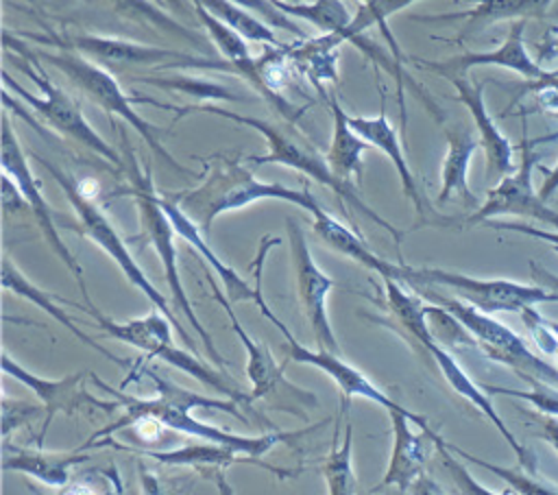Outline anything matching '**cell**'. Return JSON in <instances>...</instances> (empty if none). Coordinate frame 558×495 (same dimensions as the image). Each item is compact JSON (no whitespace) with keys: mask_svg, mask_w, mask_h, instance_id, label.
<instances>
[{"mask_svg":"<svg viewBox=\"0 0 558 495\" xmlns=\"http://www.w3.org/2000/svg\"><path fill=\"white\" fill-rule=\"evenodd\" d=\"M140 375L146 377L153 386H155V397L153 399H137V397H126L122 395L120 390L111 388L109 384L100 382L96 375H92L94 384L100 386L102 390L111 393L118 397V401L122 403V410H124V416H120L116 423H111L109 427L96 432L87 443H94L98 438H105L109 436L111 432H118V430H124L129 427L135 419L140 416H155L157 421H161L168 430H174V432H183V434H190L198 440H205V443H214V445H222V447H229V449H235L238 454H244V456H251V458H259L262 454L270 451L277 443H286L290 445L292 440H299L301 436L323 427L327 423L320 421L316 423L314 427H305V430H296V432H268V434H262V436H240V434H233V432H227V430H220L216 425H209V423H203L198 421L192 412L198 410V408H205V410H220V412H227L231 416H235L238 421H248L244 412H240V403H235L233 399H214V397H205V395H198V393H192V390H185L181 388L179 384H174L172 379L163 377L161 373H157L155 369L150 366H140ZM140 375H131V377H140Z\"/></svg>","mask_w":558,"mask_h":495,"instance_id":"cell-1","label":"cell"},{"mask_svg":"<svg viewBox=\"0 0 558 495\" xmlns=\"http://www.w3.org/2000/svg\"><path fill=\"white\" fill-rule=\"evenodd\" d=\"M205 177L203 181L181 194H170V198L190 216L198 229L207 236L218 216L248 207L257 201H286L305 212H314L320 203L307 190L288 188L281 183L259 181L240 159L216 155L203 159Z\"/></svg>","mask_w":558,"mask_h":495,"instance_id":"cell-2","label":"cell"},{"mask_svg":"<svg viewBox=\"0 0 558 495\" xmlns=\"http://www.w3.org/2000/svg\"><path fill=\"white\" fill-rule=\"evenodd\" d=\"M192 111H201V113H211V116H220L225 120H233L238 124H246L251 129H255L257 133H262L266 137V144H268V153L266 155H248L244 157V161L248 164H255V166H266V164H279V166H288V168H294L303 174H307L310 179H314L316 183L329 188L340 201H344L349 207L357 209L360 214H364L368 220H373L377 227H381L384 231H388L395 240V244L399 246L401 244V238L403 233L392 227L386 218H381L373 207H368L366 201H362V196L357 194L355 185L353 183H344L340 181L325 155H320L303 135H296L292 131H288L286 126L277 124V122H270V120H262V118H255V116H246V113H238V111H231L227 107H220V105H214V102H198V105H185L181 109H177V118L181 116H187Z\"/></svg>","mask_w":558,"mask_h":495,"instance_id":"cell-3","label":"cell"},{"mask_svg":"<svg viewBox=\"0 0 558 495\" xmlns=\"http://www.w3.org/2000/svg\"><path fill=\"white\" fill-rule=\"evenodd\" d=\"M2 41H4L7 50L17 52L15 65L33 81V85L39 87L41 94H33V92L24 89L17 81L11 79V74L7 70L2 72L4 89L13 92L15 98H20V102H24L31 111H35L41 118V122H46L50 129H54L61 137L76 142L78 146L92 150L94 155L102 157L105 161H109L111 166L122 170L124 157L87 122L76 98H72L61 85H57L39 68V59L31 52L26 41L20 39L17 35H11V31H4Z\"/></svg>","mask_w":558,"mask_h":495,"instance_id":"cell-4","label":"cell"},{"mask_svg":"<svg viewBox=\"0 0 558 495\" xmlns=\"http://www.w3.org/2000/svg\"><path fill=\"white\" fill-rule=\"evenodd\" d=\"M124 142V172L129 177V188L124 190V194H129L133 201H135V207H137V218H140V233L144 238L146 244L153 246V251L157 253L159 262H161V270H163V279L170 288V297H172V303L174 307L185 316L187 325L194 329V334L198 336V340L203 342L205 351L209 353L211 362L220 369H225V360L220 355V351L216 349L214 345V338L211 334L205 329V325L201 323V318L196 316L194 307H192V301L183 288V281H181V273H179V259H177V244H174V227L161 205V196L155 192V185H153V177H150V170H142L137 159H135V153L133 148L129 146L126 137L122 140Z\"/></svg>","mask_w":558,"mask_h":495,"instance_id":"cell-5","label":"cell"},{"mask_svg":"<svg viewBox=\"0 0 558 495\" xmlns=\"http://www.w3.org/2000/svg\"><path fill=\"white\" fill-rule=\"evenodd\" d=\"M85 310L89 312V316L96 321V325L113 340L126 342L135 349H140L146 358H155L161 360L187 375H192L194 379H198L203 386L225 395L227 399H233L235 403H240L244 410H253L251 408V395H244L227 375L225 371H214L209 369L205 362L198 360V355H192L183 349H179L172 342V323L166 314H161L159 310L148 312L146 316H137L131 321H111L109 316H105L96 305H85Z\"/></svg>","mask_w":558,"mask_h":495,"instance_id":"cell-6","label":"cell"},{"mask_svg":"<svg viewBox=\"0 0 558 495\" xmlns=\"http://www.w3.org/2000/svg\"><path fill=\"white\" fill-rule=\"evenodd\" d=\"M48 172L50 177L57 181V185L63 190L70 207L74 209L76 214V220H78V229L85 238H89L105 255H109V259H113V264L122 270V275L126 277V281L137 288L153 305L155 310H159L161 314H166L174 327V331L181 336V340L185 342V347H194V340L190 336V331L183 327V323H179L174 310L170 307L168 299L157 290V286L146 277V273L142 270V266L135 262L133 253L129 251L126 246V240H122V236L118 233V229L111 225V220L107 218V214L94 203V198L85 196L81 190H78V183L74 181L72 174L63 172L59 166L50 164L48 159H41V157H35Z\"/></svg>","mask_w":558,"mask_h":495,"instance_id":"cell-7","label":"cell"},{"mask_svg":"<svg viewBox=\"0 0 558 495\" xmlns=\"http://www.w3.org/2000/svg\"><path fill=\"white\" fill-rule=\"evenodd\" d=\"M39 61L50 63L52 68H57L83 96H87L94 105H98L102 111H107L109 116L120 118L122 122H126L142 140L144 144L170 168L179 170L181 174H185L187 170L168 153V148L163 146L159 131L140 116V111L135 109L133 98H129L122 89V85L111 76V72L89 59H85L78 52L65 50V48H41L37 52H33Z\"/></svg>","mask_w":558,"mask_h":495,"instance_id":"cell-8","label":"cell"},{"mask_svg":"<svg viewBox=\"0 0 558 495\" xmlns=\"http://www.w3.org/2000/svg\"><path fill=\"white\" fill-rule=\"evenodd\" d=\"M20 39L26 44H35L41 48H65L72 52L83 55L85 59L102 65V68H146V65H194V68H211V70H227L231 72V65L220 59H201L196 55H185L181 50H168L159 46H146L140 41L122 39V37H105V35H87V33H31V31H20L15 33Z\"/></svg>","mask_w":558,"mask_h":495,"instance_id":"cell-9","label":"cell"},{"mask_svg":"<svg viewBox=\"0 0 558 495\" xmlns=\"http://www.w3.org/2000/svg\"><path fill=\"white\" fill-rule=\"evenodd\" d=\"M425 297H429L436 305L445 307L453 314L462 327L471 334L475 347L488 355L493 362H499L512 369L523 382H545L558 386V366H551L547 360L536 355L527 342L514 334L508 325L493 318L490 314L473 307L471 303L458 297H445L434 292L432 288H418Z\"/></svg>","mask_w":558,"mask_h":495,"instance_id":"cell-10","label":"cell"},{"mask_svg":"<svg viewBox=\"0 0 558 495\" xmlns=\"http://www.w3.org/2000/svg\"><path fill=\"white\" fill-rule=\"evenodd\" d=\"M399 281L410 288H447L458 299L471 303L473 307L495 314V312H523L538 303L558 301V297L536 283H521L512 279H480L456 270L429 268V266H408L399 264Z\"/></svg>","mask_w":558,"mask_h":495,"instance_id":"cell-11","label":"cell"},{"mask_svg":"<svg viewBox=\"0 0 558 495\" xmlns=\"http://www.w3.org/2000/svg\"><path fill=\"white\" fill-rule=\"evenodd\" d=\"M523 137L519 142L521 159L517 168L501 177L486 194L484 203L469 214L462 222L464 225H484L499 216H519L527 220H536L541 225L558 229V212L541 198L538 190H534L532 172L538 168V153L534 150L536 140L527 135V126L523 122Z\"/></svg>","mask_w":558,"mask_h":495,"instance_id":"cell-12","label":"cell"},{"mask_svg":"<svg viewBox=\"0 0 558 495\" xmlns=\"http://www.w3.org/2000/svg\"><path fill=\"white\" fill-rule=\"evenodd\" d=\"M209 286H211L214 299L227 312V316L231 321V329L235 331L242 347L246 349V358H248L246 360V377L251 382V393H248L251 401H257V399L270 401L272 406H277V408H281L290 414H299L301 419H307L303 408L318 406L316 395L305 390V388H299V386H294L292 382L286 379L283 364H277L268 345L248 336V331L238 321V316L231 307V301L227 299V294H222V290L216 286V281L211 277H209Z\"/></svg>","mask_w":558,"mask_h":495,"instance_id":"cell-13","label":"cell"},{"mask_svg":"<svg viewBox=\"0 0 558 495\" xmlns=\"http://www.w3.org/2000/svg\"><path fill=\"white\" fill-rule=\"evenodd\" d=\"M0 159H2V172H7L15 185L20 188V192L24 194L26 203H28V212L33 214L41 236L46 238L48 246L52 249V253L63 262V266L72 273V277L76 279L78 283V290L85 299L87 305H94L92 299H89V292H87V286H85V277H83V268L78 264V259L72 255V251L68 249V244L61 240L59 236V229H57V218H54V212L52 207L48 205V201L44 198L41 194V183L39 179L33 174L31 170V164H28V157L17 140V133L11 124V118L9 113H4L2 118V133H0Z\"/></svg>","mask_w":558,"mask_h":495,"instance_id":"cell-14","label":"cell"},{"mask_svg":"<svg viewBox=\"0 0 558 495\" xmlns=\"http://www.w3.org/2000/svg\"><path fill=\"white\" fill-rule=\"evenodd\" d=\"M286 231H288L290 257H292V270H294V290L301 301L303 314L310 323L314 342L323 351L340 353V345L336 340V334L331 329V321L327 314V297L336 283L316 264L310 251V242L301 225L292 216L286 218Z\"/></svg>","mask_w":558,"mask_h":495,"instance_id":"cell-15","label":"cell"},{"mask_svg":"<svg viewBox=\"0 0 558 495\" xmlns=\"http://www.w3.org/2000/svg\"><path fill=\"white\" fill-rule=\"evenodd\" d=\"M257 307L262 310V314L283 334L286 338V349H288V355L299 362V364H307V366H314V369H320L323 373H327L340 395H342V403L340 408L347 410V406L351 403L353 397H362V399H368L377 406H381L386 412H392V410H403V412H410L408 408H403L401 403H397L395 399H390L384 390H379L364 373H360L355 366H351L347 360H342L340 353H331V351H323V349H310V347H303L294 336L292 331L286 327V323L268 307L266 299L259 297L257 299Z\"/></svg>","mask_w":558,"mask_h":495,"instance_id":"cell-16","label":"cell"},{"mask_svg":"<svg viewBox=\"0 0 558 495\" xmlns=\"http://www.w3.org/2000/svg\"><path fill=\"white\" fill-rule=\"evenodd\" d=\"M525 24L527 22H512L508 28L506 39L493 48V50H464L458 52L453 57L447 59H414L418 68L438 74L442 79H451V76H469V70L473 68H504L510 70L527 81H541L549 74V70H545L536 59H532V55L525 48L523 41V33H525Z\"/></svg>","mask_w":558,"mask_h":495,"instance_id":"cell-17","label":"cell"},{"mask_svg":"<svg viewBox=\"0 0 558 495\" xmlns=\"http://www.w3.org/2000/svg\"><path fill=\"white\" fill-rule=\"evenodd\" d=\"M2 371L7 375H11L13 379H17L20 384H24L26 388H31L41 406H44V423H41V434H39V445L44 443V436L48 432V425L50 421L57 416V412H63V414H76L78 410L87 408V410H105V412H111V410H118L122 408L120 401H102L94 395H89L85 388H83V379L87 373L78 371V373H72V375H65V377H59V379H48V377H41V375H35L31 373L28 369H24L22 364H17L9 353L2 355Z\"/></svg>","mask_w":558,"mask_h":495,"instance_id":"cell-18","label":"cell"},{"mask_svg":"<svg viewBox=\"0 0 558 495\" xmlns=\"http://www.w3.org/2000/svg\"><path fill=\"white\" fill-rule=\"evenodd\" d=\"M159 196H161V205H163V209H166V214H168L177 236L183 238L194 249V253L220 277V281L225 286V292H227V299L231 303H238V301H253L255 303L262 297V273H259L262 268L259 266L264 264L268 246L277 244L279 240L277 238H266L264 240V244L259 246V255H257V259L253 264V268H255V283L248 286L246 279L240 277V273L235 268H231L225 259H220L216 255V251L209 246L205 233L198 229V225L190 216H185V212L170 198V194H159Z\"/></svg>","mask_w":558,"mask_h":495,"instance_id":"cell-19","label":"cell"},{"mask_svg":"<svg viewBox=\"0 0 558 495\" xmlns=\"http://www.w3.org/2000/svg\"><path fill=\"white\" fill-rule=\"evenodd\" d=\"M388 416L392 423V449H390L388 469L381 482L375 486V491L384 486H395L397 495H403L423 475L425 447L429 438L423 432V427L427 425V419L412 410L410 412L392 410L388 412Z\"/></svg>","mask_w":558,"mask_h":495,"instance_id":"cell-20","label":"cell"},{"mask_svg":"<svg viewBox=\"0 0 558 495\" xmlns=\"http://www.w3.org/2000/svg\"><path fill=\"white\" fill-rule=\"evenodd\" d=\"M449 83L456 89L458 102H462L466 107V111L471 113V120L475 124L480 146L484 148V155H486V179L499 181L501 177L510 174L517 168L514 166V146L501 133V129L497 126L495 118L490 116V111L486 107V100H484L486 83L471 81L469 76H451Z\"/></svg>","mask_w":558,"mask_h":495,"instance_id":"cell-21","label":"cell"},{"mask_svg":"<svg viewBox=\"0 0 558 495\" xmlns=\"http://www.w3.org/2000/svg\"><path fill=\"white\" fill-rule=\"evenodd\" d=\"M122 449H131L135 451L137 456H144V458H150L159 464H168V467H192L196 469L201 475H211L214 471H225L227 467L235 464V462H248V464H255L259 469H266L270 471L272 475H277L279 480H290L292 475H296L299 471H288V469H281V467H275L270 462H264L259 458H251V456H244V454H238L235 449H229V447H222V445H214V443H196V445H183L179 449H163V451H157V449H133V447H124Z\"/></svg>","mask_w":558,"mask_h":495,"instance_id":"cell-22","label":"cell"},{"mask_svg":"<svg viewBox=\"0 0 558 495\" xmlns=\"http://www.w3.org/2000/svg\"><path fill=\"white\" fill-rule=\"evenodd\" d=\"M471 9L458 13H438V15H418L416 22H453L464 20L456 41H464L471 35L484 31L486 26L499 22H527L530 17H543L554 0H469Z\"/></svg>","mask_w":558,"mask_h":495,"instance_id":"cell-23","label":"cell"},{"mask_svg":"<svg viewBox=\"0 0 558 495\" xmlns=\"http://www.w3.org/2000/svg\"><path fill=\"white\" fill-rule=\"evenodd\" d=\"M349 122L351 126L357 131V135L373 148H377L379 153H384L390 164L395 166L397 174H399V181H401V188H403V194L408 196V201L414 205L418 218H425V203H423V194L418 190V183L410 170V164L405 159V153H403V144H401V137L397 133V129L392 126V122L388 120V113H386V107L379 109L377 116H349Z\"/></svg>","mask_w":558,"mask_h":495,"instance_id":"cell-24","label":"cell"},{"mask_svg":"<svg viewBox=\"0 0 558 495\" xmlns=\"http://www.w3.org/2000/svg\"><path fill=\"white\" fill-rule=\"evenodd\" d=\"M320 98L327 102L329 113H331V122H333L331 142H329L325 159H327L331 172L340 181L351 183V179H353L355 185H360L362 183V172H364V153L371 146L351 126L349 113L344 111V107L340 105V100L333 92L325 89V92H320Z\"/></svg>","mask_w":558,"mask_h":495,"instance_id":"cell-25","label":"cell"},{"mask_svg":"<svg viewBox=\"0 0 558 495\" xmlns=\"http://www.w3.org/2000/svg\"><path fill=\"white\" fill-rule=\"evenodd\" d=\"M447 137V153L440 166V192L438 205L449 203L451 198L462 201L469 207H480L477 196L469 188V166L480 148V137L469 126H453L445 129Z\"/></svg>","mask_w":558,"mask_h":495,"instance_id":"cell-26","label":"cell"},{"mask_svg":"<svg viewBox=\"0 0 558 495\" xmlns=\"http://www.w3.org/2000/svg\"><path fill=\"white\" fill-rule=\"evenodd\" d=\"M2 288L9 290V292H13V294H17L20 299H26V301L33 303L35 307H39L41 312H46L48 316H52V318H54L57 323H61L74 338H78L83 345H87V347H92L94 351H98L102 358H107V360L113 362L116 366H120V369H126V366H129V360L118 358L113 351H109L107 347H102L100 342H96L92 336H87V334L74 323V318H72L61 305H57L59 297H54V294L41 290L39 286H35V283L11 262V257H7V255H4V259H2Z\"/></svg>","mask_w":558,"mask_h":495,"instance_id":"cell-27","label":"cell"},{"mask_svg":"<svg viewBox=\"0 0 558 495\" xmlns=\"http://www.w3.org/2000/svg\"><path fill=\"white\" fill-rule=\"evenodd\" d=\"M312 229H314L316 238L320 242H325L329 249L357 262L366 270L377 273L381 279L390 277V279L399 281V264H392V262L379 257L357 233H353L347 225H342L338 218H333L323 205H318L312 212Z\"/></svg>","mask_w":558,"mask_h":495,"instance_id":"cell-28","label":"cell"},{"mask_svg":"<svg viewBox=\"0 0 558 495\" xmlns=\"http://www.w3.org/2000/svg\"><path fill=\"white\" fill-rule=\"evenodd\" d=\"M416 2H423V0H371L366 4H360L357 11L353 13V20L349 24V28L344 31V41H351L353 46H357L364 55H368V59L377 65H388L390 57L384 55V50L379 46H375L371 39L364 37V33L371 28V26H379L395 52V59L401 63V55H399V46L395 41V37L390 35V28H388V20L399 13V11H405L408 7L416 4Z\"/></svg>","mask_w":558,"mask_h":495,"instance_id":"cell-29","label":"cell"},{"mask_svg":"<svg viewBox=\"0 0 558 495\" xmlns=\"http://www.w3.org/2000/svg\"><path fill=\"white\" fill-rule=\"evenodd\" d=\"M344 44V39L336 33H320L316 37L301 39L296 44H290L288 59L294 72L303 74L316 92H325V83L338 81V48Z\"/></svg>","mask_w":558,"mask_h":495,"instance_id":"cell-30","label":"cell"},{"mask_svg":"<svg viewBox=\"0 0 558 495\" xmlns=\"http://www.w3.org/2000/svg\"><path fill=\"white\" fill-rule=\"evenodd\" d=\"M81 462H89V456L81 454V449L63 451V454H50L41 449H35V451L20 449L15 454H4L2 469L31 475L44 482L46 486L59 488L70 482V469Z\"/></svg>","mask_w":558,"mask_h":495,"instance_id":"cell-31","label":"cell"},{"mask_svg":"<svg viewBox=\"0 0 558 495\" xmlns=\"http://www.w3.org/2000/svg\"><path fill=\"white\" fill-rule=\"evenodd\" d=\"M100 2L107 4L109 9H113L118 15L131 20V22L144 24V26L155 28V31L166 33V35H174V37L192 44L201 52L209 50V37H203V35L194 33L192 28L181 24L174 15L159 9L153 0H100Z\"/></svg>","mask_w":558,"mask_h":495,"instance_id":"cell-32","label":"cell"},{"mask_svg":"<svg viewBox=\"0 0 558 495\" xmlns=\"http://www.w3.org/2000/svg\"><path fill=\"white\" fill-rule=\"evenodd\" d=\"M275 4L290 17L310 22L320 33H336L342 39H344V31L353 20V15L349 13L342 0H307V2L275 0Z\"/></svg>","mask_w":558,"mask_h":495,"instance_id":"cell-33","label":"cell"},{"mask_svg":"<svg viewBox=\"0 0 558 495\" xmlns=\"http://www.w3.org/2000/svg\"><path fill=\"white\" fill-rule=\"evenodd\" d=\"M320 473L325 478L327 495H355L357 480L353 471V425L344 421L342 438L336 440L323 460Z\"/></svg>","mask_w":558,"mask_h":495,"instance_id":"cell-34","label":"cell"},{"mask_svg":"<svg viewBox=\"0 0 558 495\" xmlns=\"http://www.w3.org/2000/svg\"><path fill=\"white\" fill-rule=\"evenodd\" d=\"M196 2H201L211 15L225 22L246 41H257L264 46H281V41L275 35V28H270L266 22H262L259 17H255L233 0H196Z\"/></svg>","mask_w":558,"mask_h":495,"instance_id":"cell-35","label":"cell"},{"mask_svg":"<svg viewBox=\"0 0 558 495\" xmlns=\"http://www.w3.org/2000/svg\"><path fill=\"white\" fill-rule=\"evenodd\" d=\"M447 445H449V449H451L458 458H462V460H466V462H473V464H477V467L490 471V473L497 475L499 480H504L517 495H558V486H554L551 482H545L543 478H538V473H527V471H523L521 467H517V469H512V467H501V464L482 460V458H477V456H473V454L460 449L458 445H451V443H447Z\"/></svg>","mask_w":558,"mask_h":495,"instance_id":"cell-36","label":"cell"},{"mask_svg":"<svg viewBox=\"0 0 558 495\" xmlns=\"http://www.w3.org/2000/svg\"><path fill=\"white\" fill-rule=\"evenodd\" d=\"M423 432L429 436L432 445L436 447L438 458H440V462H442V469L447 471V475L451 478V482L456 484V488H458L460 495H517L514 491L497 493V491H490V488H486L484 484H480V482L469 473V469L456 458V454L449 449L447 440H445L438 432H434V430L429 427V423L423 427Z\"/></svg>","mask_w":558,"mask_h":495,"instance_id":"cell-37","label":"cell"},{"mask_svg":"<svg viewBox=\"0 0 558 495\" xmlns=\"http://www.w3.org/2000/svg\"><path fill=\"white\" fill-rule=\"evenodd\" d=\"M133 81L150 83L157 87H172L181 89L185 94H192L196 98H207V100H235L238 96L231 89H225L220 83L207 81V79H192V76H140Z\"/></svg>","mask_w":558,"mask_h":495,"instance_id":"cell-38","label":"cell"},{"mask_svg":"<svg viewBox=\"0 0 558 495\" xmlns=\"http://www.w3.org/2000/svg\"><path fill=\"white\" fill-rule=\"evenodd\" d=\"M482 388L488 395H506L512 399H523L530 406H534L536 412L558 416V386H554V384L530 382V390H514V388L495 386V384H482Z\"/></svg>","mask_w":558,"mask_h":495,"instance_id":"cell-39","label":"cell"},{"mask_svg":"<svg viewBox=\"0 0 558 495\" xmlns=\"http://www.w3.org/2000/svg\"><path fill=\"white\" fill-rule=\"evenodd\" d=\"M137 478L142 495H187L194 478H166L153 471L144 460L137 462Z\"/></svg>","mask_w":558,"mask_h":495,"instance_id":"cell-40","label":"cell"},{"mask_svg":"<svg viewBox=\"0 0 558 495\" xmlns=\"http://www.w3.org/2000/svg\"><path fill=\"white\" fill-rule=\"evenodd\" d=\"M235 4H240L242 9H246L248 13H253L255 17H259L262 22H266L270 28H279L286 33L296 35L299 39H307L305 31L296 24L294 17H290L288 13H283L275 0H233Z\"/></svg>","mask_w":558,"mask_h":495,"instance_id":"cell-41","label":"cell"},{"mask_svg":"<svg viewBox=\"0 0 558 495\" xmlns=\"http://www.w3.org/2000/svg\"><path fill=\"white\" fill-rule=\"evenodd\" d=\"M41 412H46L44 406H33L26 401H13L9 397H2V438L7 440L15 427L26 425Z\"/></svg>","mask_w":558,"mask_h":495,"instance_id":"cell-42","label":"cell"},{"mask_svg":"<svg viewBox=\"0 0 558 495\" xmlns=\"http://www.w3.org/2000/svg\"><path fill=\"white\" fill-rule=\"evenodd\" d=\"M521 318L525 323V327L530 329L534 345L545 353V355H556L558 353V336L547 327L545 316H541L536 312V307H525L521 312Z\"/></svg>","mask_w":558,"mask_h":495,"instance_id":"cell-43","label":"cell"},{"mask_svg":"<svg viewBox=\"0 0 558 495\" xmlns=\"http://www.w3.org/2000/svg\"><path fill=\"white\" fill-rule=\"evenodd\" d=\"M493 229H501V231H514V233H523L530 238H536L541 242H547L549 246H554L558 251V229H541L527 222H508V220H488L484 222Z\"/></svg>","mask_w":558,"mask_h":495,"instance_id":"cell-44","label":"cell"},{"mask_svg":"<svg viewBox=\"0 0 558 495\" xmlns=\"http://www.w3.org/2000/svg\"><path fill=\"white\" fill-rule=\"evenodd\" d=\"M532 425H534L536 436L543 438L545 443H549L551 449L558 454V419L551 414L538 412L532 416Z\"/></svg>","mask_w":558,"mask_h":495,"instance_id":"cell-45","label":"cell"},{"mask_svg":"<svg viewBox=\"0 0 558 495\" xmlns=\"http://www.w3.org/2000/svg\"><path fill=\"white\" fill-rule=\"evenodd\" d=\"M59 495H116V491H109L105 484L76 480L72 484H65V488Z\"/></svg>","mask_w":558,"mask_h":495,"instance_id":"cell-46","label":"cell"},{"mask_svg":"<svg viewBox=\"0 0 558 495\" xmlns=\"http://www.w3.org/2000/svg\"><path fill=\"white\" fill-rule=\"evenodd\" d=\"M530 273H532V279L536 286L554 292L558 297V275L549 273L545 266H541L538 262H530Z\"/></svg>","mask_w":558,"mask_h":495,"instance_id":"cell-47","label":"cell"},{"mask_svg":"<svg viewBox=\"0 0 558 495\" xmlns=\"http://www.w3.org/2000/svg\"><path fill=\"white\" fill-rule=\"evenodd\" d=\"M538 170L543 172V183L538 188V194L543 201H549L558 192V161L551 168L538 166Z\"/></svg>","mask_w":558,"mask_h":495,"instance_id":"cell-48","label":"cell"},{"mask_svg":"<svg viewBox=\"0 0 558 495\" xmlns=\"http://www.w3.org/2000/svg\"><path fill=\"white\" fill-rule=\"evenodd\" d=\"M538 50V59L541 61H549L558 57V28L547 31V35L536 44Z\"/></svg>","mask_w":558,"mask_h":495,"instance_id":"cell-49","label":"cell"},{"mask_svg":"<svg viewBox=\"0 0 558 495\" xmlns=\"http://www.w3.org/2000/svg\"><path fill=\"white\" fill-rule=\"evenodd\" d=\"M410 491H412L414 495H447V493L442 491V486H440L438 482H434L432 478H427V475H421V478L410 486Z\"/></svg>","mask_w":558,"mask_h":495,"instance_id":"cell-50","label":"cell"},{"mask_svg":"<svg viewBox=\"0 0 558 495\" xmlns=\"http://www.w3.org/2000/svg\"><path fill=\"white\" fill-rule=\"evenodd\" d=\"M157 2H159L161 7H168L170 11H174L177 15H187L190 11L194 13L190 0H157Z\"/></svg>","mask_w":558,"mask_h":495,"instance_id":"cell-51","label":"cell"},{"mask_svg":"<svg viewBox=\"0 0 558 495\" xmlns=\"http://www.w3.org/2000/svg\"><path fill=\"white\" fill-rule=\"evenodd\" d=\"M209 478L214 480V484H216V488H218V495H235V493H233V486L229 484V480H227V475H225L222 469H220V471H214Z\"/></svg>","mask_w":558,"mask_h":495,"instance_id":"cell-52","label":"cell"},{"mask_svg":"<svg viewBox=\"0 0 558 495\" xmlns=\"http://www.w3.org/2000/svg\"><path fill=\"white\" fill-rule=\"evenodd\" d=\"M545 323H547V327L558 336V321H549V318H545Z\"/></svg>","mask_w":558,"mask_h":495,"instance_id":"cell-53","label":"cell"},{"mask_svg":"<svg viewBox=\"0 0 558 495\" xmlns=\"http://www.w3.org/2000/svg\"><path fill=\"white\" fill-rule=\"evenodd\" d=\"M355 2H357V7H360V4H366V2H371V0H355Z\"/></svg>","mask_w":558,"mask_h":495,"instance_id":"cell-54","label":"cell"},{"mask_svg":"<svg viewBox=\"0 0 558 495\" xmlns=\"http://www.w3.org/2000/svg\"><path fill=\"white\" fill-rule=\"evenodd\" d=\"M286 2H307V0H286Z\"/></svg>","mask_w":558,"mask_h":495,"instance_id":"cell-55","label":"cell"}]
</instances>
